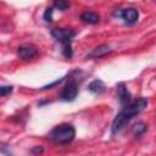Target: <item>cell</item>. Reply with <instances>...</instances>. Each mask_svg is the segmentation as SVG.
I'll list each match as a JSON object with an SVG mask.
<instances>
[{
	"label": "cell",
	"mask_w": 156,
	"mask_h": 156,
	"mask_svg": "<svg viewBox=\"0 0 156 156\" xmlns=\"http://www.w3.org/2000/svg\"><path fill=\"white\" fill-rule=\"evenodd\" d=\"M149 100L146 98H140L133 102H129L124 106V108L122 111H119V113H117V116L115 117L112 126H111V132L112 134H116L117 132H119L134 116H136L138 113H140L141 111H144L147 107Z\"/></svg>",
	"instance_id": "obj_1"
},
{
	"label": "cell",
	"mask_w": 156,
	"mask_h": 156,
	"mask_svg": "<svg viewBox=\"0 0 156 156\" xmlns=\"http://www.w3.org/2000/svg\"><path fill=\"white\" fill-rule=\"evenodd\" d=\"M76 136V129L69 123H62L56 126L49 134V139L54 144L63 145L71 143Z\"/></svg>",
	"instance_id": "obj_2"
},
{
	"label": "cell",
	"mask_w": 156,
	"mask_h": 156,
	"mask_svg": "<svg viewBox=\"0 0 156 156\" xmlns=\"http://www.w3.org/2000/svg\"><path fill=\"white\" fill-rule=\"evenodd\" d=\"M77 95H78V84H77L76 80L72 79V80H69V82L65 85V88H63L62 91L60 93V99H61L62 101H68V102H71V101L76 100Z\"/></svg>",
	"instance_id": "obj_3"
},
{
	"label": "cell",
	"mask_w": 156,
	"mask_h": 156,
	"mask_svg": "<svg viewBox=\"0 0 156 156\" xmlns=\"http://www.w3.org/2000/svg\"><path fill=\"white\" fill-rule=\"evenodd\" d=\"M116 16H119L127 24H134L138 18H139V11L134 7H128V9H124L119 12H116L115 13Z\"/></svg>",
	"instance_id": "obj_4"
},
{
	"label": "cell",
	"mask_w": 156,
	"mask_h": 156,
	"mask_svg": "<svg viewBox=\"0 0 156 156\" xmlns=\"http://www.w3.org/2000/svg\"><path fill=\"white\" fill-rule=\"evenodd\" d=\"M76 30L71 28H55L51 30V35L58 40V41H65V40H72L76 37Z\"/></svg>",
	"instance_id": "obj_5"
},
{
	"label": "cell",
	"mask_w": 156,
	"mask_h": 156,
	"mask_svg": "<svg viewBox=\"0 0 156 156\" xmlns=\"http://www.w3.org/2000/svg\"><path fill=\"white\" fill-rule=\"evenodd\" d=\"M17 54H18V57L20 58H22V60H29V58H33L38 54V50L33 45H21L18 48V50H17Z\"/></svg>",
	"instance_id": "obj_6"
},
{
	"label": "cell",
	"mask_w": 156,
	"mask_h": 156,
	"mask_svg": "<svg viewBox=\"0 0 156 156\" xmlns=\"http://www.w3.org/2000/svg\"><path fill=\"white\" fill-rule=\"evenodd\" d=\"M117 96H118L119 101H121L123 105H127V104L130 102L132 95H130V93H129V90L127 89V87H126L124 83L117 84Z\"/></svg>",
	"instance_id": "obj_7"
},
{
	"label": "cell",
	"mask_w": 156,
	"mask_h": 156,
	"mask_svg": "<svg viewBox=\"0 0 156 156\" xmlns=\"http://www.w3.org/2000/svg\"><path fill=\"white\" fill-rule=\"evenodd\" d=\"M111 52H112V49H111L108 45L102 44V45L95 48V49L88 55V58H100V57H104V56H106V55H108V54H111Z\"/></svg>",
	"instance_id": "obj_8"
},
{
	"label": "cell",
	"mask_w": 156,
	"mask_h": 156,
	"mask_svg": "<svg viewBox=\"0 0 156 156\" xmlns=\"http://www.w3.org/2000/svg\"><path fill=\"white\" fill-rule=\"evenodd\" d=\"M80 20L88 24H96L100 21V16L96 12H91V11H84L80 15Z\"/></svg>",
	"instance_id": "obj_9"
},
{
	"label": "cell",
	"mask_w": 156,
	"mask_h": 156,
	"mask_svg": "<svg viewBox=\"0 0 156 156\" xmlns=\"http://www.w3.org/2000/svg\"><path fill=\"white\" fill-rule=\"evenodd\" d=\"M105 89H106V87H105L104 82L100 79H95V80L90 82L88 85V90L91 91L93 94H102L105 91Z\"/></svg>",
	"instance_id": "obj_10"
},
{
	"label": "cell",
	"mask_w": 156,
	"mask_h": 156,
	"mask_svg": "<svg viewBox=\"0 0 156 156\" xmlns=\"http://www.w3.org/2000/svg\"><path fill=\"white\" fill-rule=\"evenodd\" d=\"M146 130H147V124H145L144 122H138L133 127V134L135 135V138L141 136Z\"/></svg>",
	"instance_id": "obj_11"
},
{
	"label": "cell",
	"mask_w": 156,
	"mask_h": 156,
	"mask_svg": "<svg viewBox=\"0 0 156 156\" xmlns=\"http://www.w3.org/2000/svg\"><path fill=\"white\" fill-rule=\"evenodd\" d=\"M62 43V55L67 58H71L72 55H73V51H72V40H65V41H61Z\"/></svg>",
	"instance_id": "obj_12"
},
{
	"label": "cell",
	"mask_w": 156,
	"mask_h": 156,
	"mask_svg": "<svg viewBox=\"0 0 156 156\" xmlns=\"http://www.w3.org/2000/svg\"><path fill=\"white\" fill-rule=\"evenodd\" d=\"M71 6L69 0H54V7L58 9L60 11H66Z\"/></svg>",
	"instance_id": "obj_13"
},
{
	"label": "cell",
	"mask_w": 156,
	"mask_h": 156,
	"mask_svg": "<svg viewBox=\"0 0 156 156\" xmlns=\"http://www.w3.org/2000/svg\"><path fill=\"white\" fill-rule=\"evenodd\" d=\"M52 12H54L52 7H48V9L45 10V12H44V15H43V18H44V21H45L46 23H51V22H52Z\"/></svg>",
	"instance_id": "obj_14"
},
{
	"label": "cell",
	"mask_w": 156,
	"mask_h": 156,
	"mask_svg": "<svg viewBox=\"0 0 156 156\" xmlns=\"http://www.w3.org/2000/svg\"><path fill=\"white\" fill-rule=\"evenodd\" d=\"M12 89H13V87H11V85H0V96H5V95L11 94Z\"/></svg>",
	"instance_id": "obj_15"
},
{
	"label": "cell",
	"mask_w": 156,
	"mask_h": 156,
	"mask_svg": "<svg viewBox=\"0 0 156 156\" xmlns=\"http://www.w3.org/2000/svg\"><path fill=\"white\" fill-rule=\"evenodd\" d=\"M65 78H61V79H57V80H55V82H52V83H50V84H48V85H45V87H43V89H49V88H51V87H54V85H56V84H60L62 80H63Z\"/></svg>",
	"instance_id": "obj_16"
},
{
	"label": "cell",
	"mask_w": 156,
	"mask_h": 156,
	"mask_svg": "<svg viewBox=\"0 0 156 156\" xmlns=\"http://www.w3.org/2000/svg\"><path fill=\"white\" fill-rule=\"evenodd\" d=\"M44 150H43V147L41 146H37V147H34V149H32V154H41Z\"/></svg>",
	"instance_id": "obj_17"
}]
</instances>
